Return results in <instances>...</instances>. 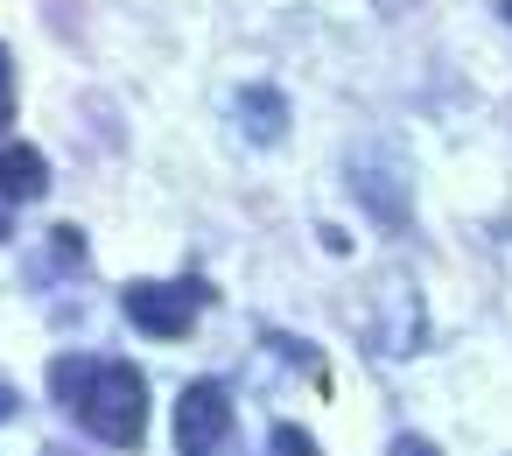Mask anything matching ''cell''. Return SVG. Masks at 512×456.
Here are the masks:
<instances>
[{
  "mask_svg": "<svg viewBox=\"0 0 512 456\" xmlns=\"http://www.w3.org/2000/svg\"><path fill=\"white\" fill-rule=\"evenodd\" d=\"M50 386L57 400L113 449H141L148 435V379L127 358H50Z\"/></svg>",
  "mask_w": 512,
  "mask_h": 456,
  "instance_id": "1",
  "label": "cell"
},
{
  "mask_svg": "<svg viewBox=\"0 0 512 456\" xmlns=\"http://www.w3.org/2000/svg\"><path fill=\"white\" fill-rule=\"evenodd\" d=\"M204 302H211L204 281H134V288L120 295V309L134 316V330H148V337H162V344L190 337V323H197Z\"/></svg>",
  "mask_w": 512,
  "mask_h": 456,
  "instance_id": "2",
  "label": "cell"
},
{
  "mask_svg": "<svg viewBox=\"0 0 512 456\" xmlns=\"http://www.w3.org/2000/svg\"><path fill=\"white\" fill-rule=\"evenodd\" d=\"M232 435V393L218 379H190L176 400V449L183 456H211Z\"/></svg>",
  "mask_w": 512,
  "mask_h": 456,
  "instance_id": "3",
  "label": "cell"
},
{
  "mask_svg": "<svg viewBox=\"0 0 512 456\" xmlns=\"http://www.w3.org/2000/svg\"><path fill=\"white\" fill-rule=\"evenodd\" d=\"M43 190H50V162H43V148H29V141H0V211L36 204Z\"/></svg>",
  "mask_w": 512,
  "mask_h": 456,
  "instance_id": "4",
  "label": "cell"
},
{
  "mask_svg": "<svg viewBox=\"0 0 512 456\" xmlns=\"http://www.w3.org/2000/svg\"><path fill=\"white\" fill-rule=\"evenodd\" d=\"M267 456H316V435L295 428V421H281V428L267 435Z\"/></svg>",
  "mask_w": 512,
  "mask_h": 456,
  "instance_id": "5",
  "label": "cell"
},
{
  "mask_svg": "<svg viewBox=\"0 0 512 456\" xmlns=\"http://www.w3.org/2000/svg\"><path fill=\"white\" fill-rule=\"evenodd\" d=\"M15 120V64H8V50H0V127Z\"/></svg>",
  "mask_w": 512,
  "mask_h": 456,
  "instance_id": "6",
  "label": "cell"
},
{
  "mask_svg": "<svg viewBox=\"0 0 512 456\" xmlns=\"http://www.w3.org/2000/svg\"><path fill=\"white\" fill-rule=\"evenodd\" d=\"M386 456H435V442H421V435H400Z\"/></svg>",
  "mask_w": 512,
  "mask_h": 456,
  "instance_id": "7",
  "label": "cell"
},
{
  "mask_svg": "<svg viewBox=\"0 0 512 456\" xmlns=\"http://www.w3.org/2000/svg\"><path fill=\"white\" fill-rule=\"evenodd\" d=\"M505 22H512V0H505Z\"/></svg>",
  "mask_w": 512,
  "mask_h": 456,
  "instance_id": "8",
  "label": "cell"
}]
</instances>
